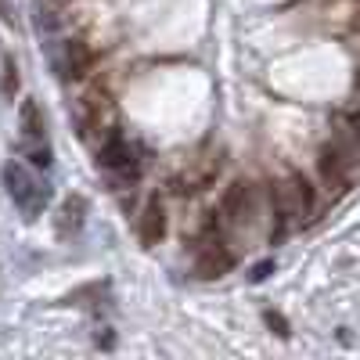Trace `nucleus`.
<instances>
[{"mask_svg":"<svg viewBox=\"0 0 360 360\" xmlns=\"http://www.w3.org/2000/svg\"><path fill=\"white\" fill-rule=\"evenodd\" d=\"M0 176H4V188H8L11 202L25 213V220H37L44 213L47 198H51V188L29 166H22V162H8Z\"/></svg>","mask_w":360,"mask_h":360,"instance_id":"1","label":"nucleus"},{"mask_svg":"<svg viewBox=\"0 0 360 360\" xmlns=\"http://www.w3.org/2000/svg\"><path fill=\"white\" fill-rule=\"evenodd\" d=\"M234 270V252L220 242V238H209L202 242L198 256H195V274L198 278H224Z\"/></svg>","mask_w":360,"mask_h":360,"instance_id":"2","label":"nucleus"},{"mask_svg":"<svg viewBox=\"0 0 360 360\" xmlns=\"http://www.w3.org/2000/svg\"><path fill=\"white\" fill-rule=\"evenodd\" d=\"M220 217L227 220V224H249V217H252V184H245V180H234V184L224 191V198H220Z\"/></svg>","mask_w":360,"mask_h":360,"instance_id":"3","label":"nucleus"},{"mask_svg":"<svg viewBox=\"0 0 360 360\" xmlns=\"http://www.w3.org/2000/svg\"><path fill=\"white\" fill-rule=\"evenodd\" d=\"M101 166L115 169V173H127V176H137V159H134V148L123 134H108V141L101 144V152H98Z\"/></svg>","mask_w":360,"mask_h":360,"instance_id":"4","label":"nucleus"},{"mask_svg":"<svg viewBox=\"0 0 360 360\" xmlns=\"http://www.w3.org/2000/svg\"><path fill=\"white\" fill-rule=\"evenodd\" d=\"M137 238H141V245L144 249H155L162 238H166V209L159 198H152L144 205V213L137 220Z\"/></svg>","mask_w":360,"mask_h":360,"instance_id":"5","label":"nucleus"},{"mask_svg":"<svg viewBox=\"0 0 360 360\" xmlns=\"http://www.w3.org/2000/svg\"><path fill=\"white\" fill-rule=\"evenodd\" d=\"M18 130H22V141L25 144H40L44 141V130H47V119L40 112V105L33 98H25L18 105Z\"/></svg>","mask_w":360,"mask_h":360,"instance_id":"6","label":"nucleus"},{"mask_svg":"<svg viewBox=\"0 0 360 360\" xmlns=\"http://www.w3.org/2000/svg\"><path fill=\"white\" fill-rule=\"evenodd\" d=\"M90 69H94V51H90L83 40H69L65 44V58H62L65 79H83Z\"/></svg>","mask_w":360,"mask_h":360,"instance_id":"7","label":"nucleus"},{"mask_svg":"<svg viewBox=\"0 0 360 360\" xmlns=\"http://www.w3.org/2000/svg\"><path fill=\"white\" fill-rule=\"evenodd\" d=\"M83 220H86V198L83 195H69L62 202V209H58V234L62 238L76 234L83 227Z\"/></svg>","mask_w":360,"mask_h":360,"instance_id":"8","label":"nucleus"},{"mask_svg":"<svg viewBox=\"0 0 360 360\" xmlns=\"http://www.w3.org/2000/svg\"><path fill=\"white\" fill-rule=\"evenodd\" d=\"M317 169H321V180L328 188H346V159L339 148H324L317 159Z\"/></svg>","mask_w":360,"mask_h":360,"instance_id":"9","label":"nucleus"},{"mask_svg":"<svg viewBox=\"0 0 360 360\" xmlns=\"http://www.w3.org/2000/svg\"><path fill=\"white\" fill-rule=\"evenodd\" d=\"M0 69H4L0 90H4L8 98H15V90H18V65H15V58H11V54H4V58H0Z\"/></svg>","mask_w":360,"mask_h":360,"instance_id":"10","label":"nucleus"},{"mask_svg":"<svg viewBox=\"0 0 360 360\" xmlns=\"http://www.w3.org/2000/svg\"><path fill=\"white\" fill-rule=\"evenodd\" d=\"M270 274H274V259H263V263H256V266H252L249 281H252V285H259V281H266Z\"/></svg>","mask_w":360,"mask_h":360,"instance_id":"11","label":"nucleus"},{"mask_svg":"<svg viewBox=\"0 0 360 360\" xmlns=\"http://www.w3.org/2000/svg\"><path fill=\"white\" fill-rule=\"evenodd\" d=\"M263 321H266L270 328H274V332H278L281 339H288V321H285L281 314H274V310H266V314H263Z\"/></svg>","mask_w":360,"mask_h":360,"instance_id":"12","label":"nucleus"},{"mask_svg":"<svg viewBox=\"0 0 360 360\" xmlns=\"http://www.w3.org/2000/svg\"><path fill=\"white\" fill-rule=\"evenodd\" d=\"M346 123H349V130L360 137V112H349V115H346Z\"/></svg>","mask_w":360,"mask_h":360,"instance_id":"13","label":"nucleus"},{"mask_svg":"<svg viewBox=\"0 0 360 360\" xmlns=\"http://www.w3.org/2000/svg\"><path fill=\"white\" fill-rule=\"evenodd\" d=\"M0 22H11V11H8V4L0 0Z\"/></svg>","mask_w":360,"mask_h":360,"instance_id":"14","label":"nucleus"}]
</instances>
